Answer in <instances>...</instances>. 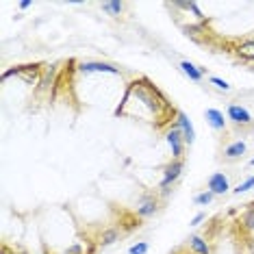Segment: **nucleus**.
<instances>
[{"mask_svg": "<svg viewBox=\"0 0 254 254\" xmlns=\"http://www.w3.org/2000/svg\"><path fill=\"white\" fill-rule=\"evenodd\" d=\"M22 76L26 85H39V80H42V67L39 65H20V67H13V70H7L2 72V80H7L9 76Z\"/></svg>", "mask_w": 254, "mask_h": 254, "instance_id": "nucleus-1", "label": "nucleus"}, {"mask_svg": "<svg viewBox=\"0 0 254 254\" xmlns=\"http://www.w3.org/2000/svg\"><path fill=\"white\" fill-rule=\"evenodd\" d=\"M183 167H185L183 159H172L170 163L163 167V178H161V183H159V189H161V191H170L172 185H174L178 178H181Z\"/></svg>", "mask_w": 254, "mask_h": 254, "instance_id": "nucleus-2", "label": "nucleus"}, {"mask_svg": "<svg viewBox=\"0 0 254 254\" xmlns=\"http://www.w3.org/2000/svg\"><path fill=\"white\" fill-rule=\"evenodd\" d=\"M157 211H159V198L157 195H150V193L141 195V200L137 202V206H135V215L139 219L152 217Z\"/></svg>", "mask_w": 254, "mask_h": 254, "instance_id": "nucleus-3", "label": "nucleus"}, {"mask_svg": "<svg viewBox=\"0 0 254 254\" xmlns=\"http://www.w3.org/2000/svg\"><path fill=\"white\" fill-rule=\"evenodd\" d=\"M206 189H209L211 193H215V195L228 193V189H230L228 176L224 174V172H213V174L209 176V181H206Z\"/></svg>", "mask_w": 254, "mask_h": 254, "instance_id": "nucleus-4", "label": "nucleus"}, {"mask_svg": "<svg viewBox=\"0 0 254 254\" xmlns=\"http://www.w3.org/2000/svg\"><path fill=\"white\" fill-rule=\"evenodd\" d=\"M165 139H167V146H170V150H172V159H183V154H185V139H183V132L174 126L172 130H167Z\"/></svg>", "mask_w": 254, "mask_h": 254, "instance_id": "nucleus-5", "label": "nucleus"}, {"mask_svg": "<svg viewBox=\"0 0 254 254\" xmlns=\"http://www.w3.org/2000/svg\"><path fill=\"white\" fill-rule=\"evenodd\" d=\"M174 115H176V128L183 132L185 143H189V146H191V143L195 141V130H193L191 120H189L183 111H174Z\"/></svg>", "mask_w": 254, "mask_h": 254, "instance_id": "nucleus-6", "label": "nucleus"}, {"mask_svg": "<svg viewBox=\"0 0 254 254\" xmlns=\"http://www.w3.org/2000/svg\"><path fill=\"white\" fill-rule=\"evenodd\" d=\"M78 70L83 74H96V72H107V74H120V70L111 63L105 61H83L78 65Z\"/></svg>", "mask_w": 254, "mask_h": 254, "instance_id": "nucleus-7", "label": "nucleus"}, {"mask_svg": "<svg viewBox=\"0 0 254 254\" xmlns=\"http://www.w3.org/2000/svg\"><path fill=\"white\" fill-rule=\"evenodd\" d=\"M228 120L237 126H250L252 124V115L246 107L241 105H230L228 107Z\"/></svg>", "mask_w": 254, "mask_h": 254, "instance_id": "nucleus-8", "label": "nucleus"}, {"mask_svg": "<svg viewBox=\"0 0 254 254\" xmlns=\"http://www.w3.org/2000/svg\"><path fill=\"white\" fill-rule=\"evenodd\" d=\"M235 55H237V59L252 63L254 61V37H248V39H244V42L237 44L235 46Z\"/></svg>", "mask_w": 254, "mask_h": 254, "instance_id": "nucleus-9", "label": "nucleus"}, {"mask_svg": "<svg viewBox=\"0 0 254 254\" xmlns=\"http://www.w3.org/2000/svg\"><path fill=\"white\" fill-rule=\"evenodd\" d=\"M178 67H181V72L189 80H193V83H200V80L204 78V74H206L204 67L195 65V63H191V61H181V65H178Z\"/></svg>", "mask_w": 254, "mask_h": 254, "instance_id": "nucleus-10", "label": "nucleus"}, {"mask_svg": "<svg viewBox=\"0 0 254 254\" xmlns=\"http://www.w3.org/2000/svg\"><path fill=\"white\" fill-rule=\"evenodd\" d=\"M204 118L213 130H226V120H224V113L219 109H206Z\"/></svg>", "mask_w": 254, "mask_h": 254, "instance_id": "nucleus-11", "label": "nucleus"}, {"mask_svg": "<svg viewBox=\"0 0 254 254\" xmlns=\"http://www.w3.org/2000/svg\"><path fill=\"white\" fill-rule=\"evenodd\" d=\"M120 237H122V230L111 226V228H105L100 235H98V241H96V244L102 246V248H107V246H113L115 241H120Z\"/></svg>", "mask_w": 254, "mask_h": 254, "instance_id": "nucleus-12", "label": "nucleus"}, {"mask_svg": "<svg viewBox=\"0 0 254 254\" xmlns=\"http://www.w3.org/2000/svg\"><path fill=\"white\" fill-rule=\"evenodd\" d=\"M189 248L193 250V254H211V246L204 237L200 235H191L189 237Z\"/></svg>", "mask_w": 254, "mask_h": 254, "instance_id": "nucleus-13", "label": "nucleus"}, {"mask_svg": "<svg viewBox=\"0 0 254 254\" xmlns=\"http://www.w3.org/2000/svg\"><path fill=\"white\" fill-rule=\"evenodd\" d=\"M246 143L244 141H235V143H228L226 148H224V157L226 159H239L246 154Z\"/></svg>", "mask_w": 254, "mask_h": 254, "instance_id": "nucleus-14", "label": "nucleus"}, {"mask_svg": "<svg viewBox=\"0 0 254 254\" xmlns=\"http://www.w3.org/2000/svg\"><path fill=\"white\" fill-rule=\"evenodd\" d=\"M124 7H126V4L120 2V0H105V2H102V11L109 13L111 18H118V15H122Z\"/></svg>", "mask_w": 254, "mask_h": 254, "instance_id": "nucleus-15", "label": "nucleus"}, {"mask_svg": "<svg viewBox=\"0 0 254 254\" xmlns=\"http://www.w3.org/2000/svg\"><path fill=\"white\" fill-rule=\"evenodd\" d=\"M55 74H57V65H48V67H46L44 74H42V80H39V91L53 87V85H55Z\"/></svg>", "mask_w": 254, "mask_h": 254, "instance_id": "nucleus-16", "label": "nucleus"}, {"mask_svg": "<svg viewBox=\"0 0 254 254\" xmlns=\"http://www.w3.org/2000/svg\"><path fill=\"white\" fill-rule=\"evenodd\" d=\"M213 198H215V193H211L209 189H206V191H202V193H195L193 202L198 206H206V204H211V202H213Z\"/></svg>", "mask_w": 254, "mask_h": 254, "instance_id": "nucleus-17", "label": "nucleus"}, {"mask_svg": "<svg viewBox=\"0 0 254 254\" xmlns=\"http://www.w3.org/2000/svg\"><path fill=\"white\" fill-rule=\"evenodd\" d=\"M176 7H181V9H187V11H191V13L198 18L200 22H204V13L200 11V7L195 2H176Z\"/></svg>", "mask_w": 254, "mask_h": 254, "instance_id": "nucleus-18", "label": "nucleus"}, {"mask_svg": "<svg viewBox=\"0 0 254 254\" xmlns=\"http://www.w3.org/2000/svg\"><path fill=\"white\" fill-rule=\"evenodd\" d=\"M241 226H244L246 230H254V206H250L244 215H241Z\"/></svg>", "mask_w": 254, "mask_h": 254, "instance_id": "nucleus-19", "label": "nucleus"}, {"mask_svg": "<svg viewBox=\"0 0 254 254\" xmlns=\"http://www.w3.org/2000/svg\"><path fill=\"white\" fill-rule=\"evenodd\" d=\"M252 187H254V176L246 178L244 183H239V185H237V187L233 189V193H235V195H241V193H246L248 189H252Z\"/></svg>", "mask_w": 254, "mask_h": 254, "instance_id": "nucleus-20", "label": "nucleus"}, {"mask_svg": "<svg viewBox=\"0 0 254 254\" xmlns=\"http://www.w3.org/2000/svg\"><path fill=\"white\" fill-rule=\"evenodd\" d=\"M148 250H150L148 241H137L135 246L128 248V254H148Z\"/></svg>", "mask_w": 254, "mask_h": 254, "instance_id": "nucleus-21", "label": "nucleus"}, {"mask_svg": "<svg viewBox=\"0 0 254 254\" xmlns=\"http://www.w3.org/2000/svg\"><path fill=\"white\" fill-rule=\"evenodd\" d=\"M209 83L215 85L219 91H230V83H228V80H224V78H219V76H211Z\"/></svg>", "mask_w": 254, "mask_h": 254, "instance_id": "nucleus-22", "label": "nucleus"}, {"mask_svg": "<svg viewBox=\"0 0 254 254\" xmlns=\"http://www.w3.org/2000/svg\"><path fill=\"white\" fill-rule=\"evenodd\" d=\"M63 254H85V244H83V241H74L70 248H65V252H63Z\"/></svg>", "mask_w": 254, "mask_h": 254, "instance_id": "nucleus-23", "label": "nucleus"}, {"mask_svg": "<svg viewBox=\"0 0 254 254\" xmlns=\"http://www.w3.org/2000/svg\"><path fill=\"white\" fill-rule=\"evenodd\" d=\"M183 31L187 33V35H198V33H206V31H204V22H200V24H189V26H183Z\"/></svg>", "mask_w": 254, "mask_h": 254, "instance_id": "nucleus-24", "label": "nucleus"}, {"mask_svg": "<svg viewBox=\"0 0 254 254\" xmlns=\"http://www.w3.org/2000/svg\"><path fill=\"white\" fill-rule=\"evenodd\" d=\"M204 217H206V215H204V213H198V215H195V217L191 219V226H200V224H202V222H204Z\"/></svg>", "mask_w": 254, "mask_h": 254, "instance_id": "nucleus-25", "label": "nucleus"}, {"mask_svg": "<svg viewBox=\"0 0 254 254\" xmlns=\"http://www.w3.org/2000/svg\"><path fill=\"white\" fill-rule=\"evenodd\" d=\"M18 7H20L22 11H24V9H28V7H31V0H22V2L18 4Z\"/></svg>", "mask_w": 254, "mask_h": 254, "instance_id": "nucleus-26", "label": "nucleus"}, {"mask_svg": "<svg viewBox=\"0 0 254 254\" xmlns=\"http://www.w3.org/2000/svg\"><path fill=\"white\" fill-rule=\"evenodd\" d=\"M250 165H254V159H252V161H250Z\"/></svg>", "mask_w": 254, "mask_h": 254, "instance_id": "nucleus-27", "label": "nucleus"}]
</instances>
